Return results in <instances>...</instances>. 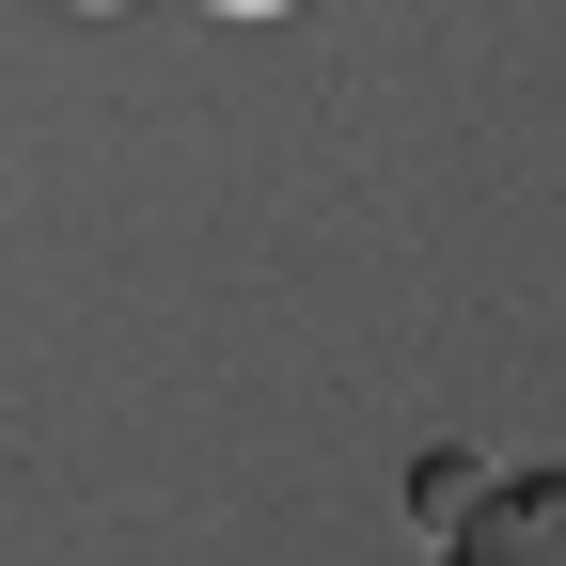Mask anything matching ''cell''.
I'll return each mask as SVG.
<instances>
[{
  "label": "cell",
  "mask_w": 566,
  "mask_h": 566,
  "mask_svg": "<svg viewBox=\"0 0 566 566\" xmlns=\"http://www.w3.org/2000/svg\"><path fill=\"white\" fill-rule=\"evenodd\" d=\"M441 566H566V472H488V504L441 535Z\"/></svg>",
  "instance_id": "6da1fadb"
},
{
  "label": "cell",
  "mask_w": 566,
  "mask_h": 566,
  "mask_svg": "<svg viewBox=\"0 0 566 566\" xmlns=\"http://www.w3.org/2000/svg\"><path fill=\"white\" fill-rule=\"evenodd\" d=\"M472 504H488V472H472V457H424V472H409V520H424V551H441Z\"/></svg>",
  "instance_id": "7a4b0ae2"
}]
</instances>
